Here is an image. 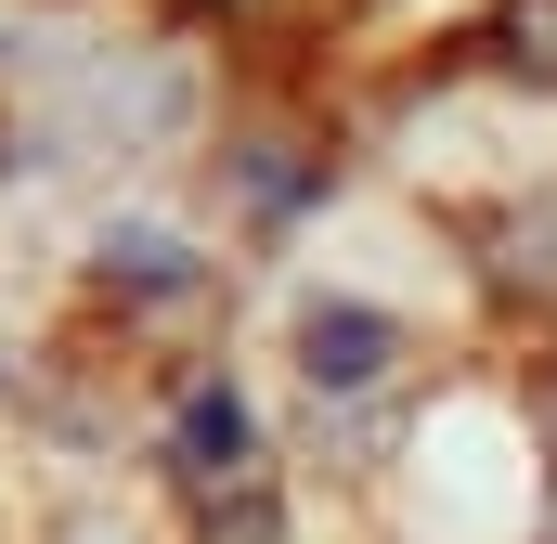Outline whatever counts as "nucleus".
Instances as JSON below:
<instances>
[{
    "instance_id": "f257e3e1",
    "label": "nucleus",
    "mask_w": 557,
    "mask_h": 544,
    "mask_svg": "<svg viewBox=\"0 0 557 544\" xmlns=\"http://www.w3.org/2000/svg\"><path fill=\"white\" fill-rule=\"evenodd\" d=\"M376 350H389V337H376L363 311H337V324L311 311V376H337V390H363V376H376Z\"/></svg>"
}]
</instances>
